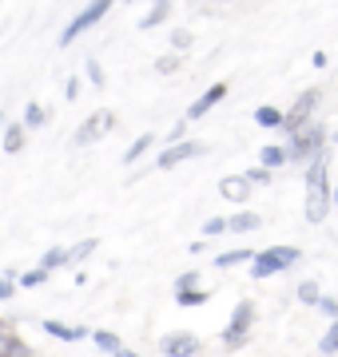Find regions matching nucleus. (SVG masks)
<instances>
[{
	"label": "nucleus",
	"mask_w": 338,
	"mask_h": 357,
	"mask_svg": "<svg viewBox=\"0 0 338 357\" xmlns=\"http://www.w3.org/2000/svg\"><path fill=\"white\" fill-rule=\"evenodd\" d=\"M295 262H299V250L295 246H271V250H263V255L251 258V274L255 278H271V274L295 266Z\"/></svg>",
	"instance_id": "f03ea898"
},
{
	"label": "nucleus",
	"mask_w": 338,
	"mask_h": 357,
	"mask_svg": "<svg viewBox=\"0 0 338 357\" xmlns=\"http://www.w3.org/2000/svg\"><path fill=\"white\" fill-rule=\"evenodd\" d=\"M163 354L175 357V354H199V342L191 333H171L168 342H163Z\"/></svg>",
	"instance_id": "9b49d317"
},
{
	"label": "nucleus",
	"mask_w": 338,
	"mask_h": 357,
	"mask_svg": "<svg viewBox=\"0 0 338 357\" xmlns=\"http://www.w3.org/2000/svg\"><path fill=\"white\" fill-rule=\"evenodd\" d=\"M247 178H251V187H267L271 183V167H255V171H247Z\"/></svg>",
	"instance_id": "bb28decb"
},
{
	"label": "nucleus",
	"mask_w": 338,
	"mask_h": 357,
	"mask_svg": "<svg viewBox=\"0 0 338 357\" xmlns=\"http://www.w3.org/2000/svg\"><path fill=\"white\" fill-rule=\"evenodd\" d=\"M318 349H323V354H338V321L326 330V337L318 342Z\"/></svg>",
	"instance_id": "b1692460"
},
{
	"label": "nucleus",
	"mask_w": 338,
	"mask_h": 357,
	"mask_svg": "<svg viewBox=\"0 0 338 357\" xmlns=\"http://www.w3.org/2000/svg\"><path fill=\"white\" fill-rule=\"evenodd\" d=\"M259 222L263 218L255 215V211H239L235 218H227V230H239V234H243V230H259Z\"/></svg>",
	"instance_id": "ddd939ff"
},
{
	"label": "nucleus",
	"mask_w": 338,
	"mask_h": 357,
	"mask_svg": "<svg viewBox=\"0 0 338 357\" xmlns=\"http://www.w3.org/2000/svg\"><path fill=\"white\" fill-rule=\"evenodd\" d=\"M175 64H179V60H175V56H163V60H159V72H175Z\"/></svg>",
	"instance_id": "72a5a7b5"
},
{
	"label": "nucleus",
	"mask_w": 338,
	"mask_h": 357,
	"mask_svg": "<svg viewBox=\"0 0 338 357\" xmlns=\"http://www.w3.org/2000/svg\"><path fill=\"white\" fill-rule=\"evenodd\" d=\"M295 147H291V159H307V155H318V147H323V128L318 123H311V128H299L295 131Z\"/></svg>",
	"instance_id": "423d86ee"
},
{
	"label": "nucleus",
	"mask_w": 338,
	"mask_h": 357,
	"mask_svg": "<svg viewBox=\"0 0 338 357\" xmlns=\"http://www.w3.org/2000/svg\"><path fill=\"white\" fill-rule=\"evenodd\" d=\"M20 147H24V128H16V123H13V128L4 131V151L16 155Z\"/></svg>",
	"instance_id": "f3484780"
},
{
	"label": "nucleus",
	"mask_w": 338,
	"mask_h": 357,
	"mask_svg": "<svg viewBox=\"0 0 338 357\" xmlns=\"http://www.w3.org/2000/svg\"><path fill=\"white\" fill-rule=\"evenodd\" d=\"M223 96H227V84H215V88H207L196 103H191V107H187V123H191V119H203V115H207L211 107L223 100Z\"/></svg>",
	"instance_id": "0eeeda50"
},
{
	"label": "nucleus",
	"mask_w": 338,
	"mask_h": 357,
	"mask_svg": "<svg viewBox=\"0 0 338 357\" xmlns=\"http://www.w3.org/2000/svg\"><path fill=\"white\" fill-rule=\"evenodd\" d=\"M307 187H311V195H307V218H311V222H323L326 211H330V191H326V159H323V155H314L311 171H307Z\"/></svg>",
	"instance_id": "f257e3e1"
},
{
	"label": "nucleus",
	"mask_w": 338,
	"mask_h": 357,
	"mask_svg": "<svg viewBox=\"0 0 338 357\" xmlns=\"http://www.w3.org/2000/svg\"><path fill=\"white\" fill-rule=\"evenodd\" d=\"M283 159H291L283 147H263V167H279Z\"/></svg>",
	"instance_id": "4be33fe9"
},
{
	"label": "nucleus",
	"mask_w": 338,
	"mask_h": 357,
	"mask_svg": "<svg viewBox=\"0 0 338 357\" xmlns=\"http://www.w3.org/2000/svg\"><path fill=\"white\" fill-rule=\"evenodd\" d=\"M219 195H223V199H231V203H247L251 178H247V175H243V178H239V175H227V178L219 183Z\"/></svg>",
	"instance_id": "9d476101"
},
{
	"label": "nucleus",
	"mask_w": 338,
	"mask_h": 357,
	"mask_svg": "<svg viewBox=\"0 0 338 357\" xmlns=\"http://www.w3.org/2000/svg\"><path fill=\"white\" fill-rule=\"evenodd\" d=\"M251 258H255V255L243 246V250H227V255H219V258H215V266H243V262H251Z\"/></svg>",
	"instance_id": "4468645a"
},
{
	"label": "nucleus",
	"mask_w": 338,
	"mask_h": 357,
	"mask_svg": "<svg viewBox=\"0 0 338 357\" xmlns=\"http://www.w3.org/2000/svg\"><path fill=\"white\" fill-rule=\"evenodd\" d=\"M0 298H13V274H8V278H0Z\"/></svg>",
	"instance_id": "f704fd0d"
},
{
	"label": "nucleus",
	"mask_w": 338,
	"mask_h": 357,
	"mask_svg": "<svg viewBox=\"0 0 338 357\" xmlns=\"http://www.w3.org/2000/svg\"><path fill=\"white\" fill-rule=\"evenodd\" d=\"M156 4H171V0H156Z\"/></svg>",
	"instance_id": "c9c22d12"
},
{
	"label": "nucleus",
	"mask_w": 338,
	"mask_h": 357,
	"mask_svg": "<svg viewBox=\"0 0 338 357\" xmlns=\"http://www.w3.org/2000/svg\"><path fill=\"white\" fill-rule=\"evenodd\" d=\"M207 302V294L196 290V286H179V306H203Z\"/></svg>",
	"instance_id": "a211bd4d"
},
{
	"label": "nucleus",
	"mask_w": 338,
	"mask_h": 357,
	"mask_svg": "<svg viewBox=\"0 0 338 357\" xmlns=\"http://www.w3.org/2000/svg\"><path fill=\"white\" fill-rule=\"evenodd\" d=\"M223 230H227V218H207V222H203V234H207V238H215Z\"/></svg>",
	"instance_id": "c756f323"
},
{
	"label": "nucleus",
	"mask_w": 338,
	"mask_h": 357,
	"mask_svg": "<svg viewBox=\"0 0 338 357\" xmlns=\"http://www.w3.org/2000/svg\"><path fill=\"white\" fill-rule=\"evenodd\" d=\"M91 250H96V238H84L80 246H72V250H68V262H80V258H88Z\"/></svg>",
	"instance_id": "5701e85b"
},
{
	"label": "nucleus",
	"mask_w": 338,
	"mask_h": 357,
	"mask_svg": "<svg viewBox=\"0 0 338 357\" xmlns=\"http://www.w3.org/2000/svg\"><path fill=\"white\" fill-rule=\"evenodd\" d=\"M314 103H318V91H307V96H299V103L291 107V115H283V123L291 131H299L302 123H307V115L314 112Z\"/></svg>",
	"instance_id": "6e6552de"
},
{
	"label": "nucleus",
	"mask_w": 338,
	"mask_h": 357,
	"mask_svg": "<svg viewBox=\"0 0 338 357\" xmlns=\"http://www.w3.org/2000/svg\"><path fill=\"white\" fill-rule=\"evenodd\" d=\"M299 298L307 302V306H318V298H323V294H318V286H314V282H302V286H299Z\"/></svg>",
	"instance_id": "393cba45"
},
{
	"label": "nucleus",
	"mask_w": 338,
	"mask_h": 357,
	"mask_svg": "<svg viewBox=\"0 0 338 357\" xmlns=\"http://www.w3.org/2000/svg\"><path fill=\"white\" fill-rule=\"evenodd\" d=\"M44 333H52V337H60V342H80L88 330H80V326H64V321H44Z\"/></svg>",
	"instance_id": "f8f14e48"
},
{
	"label": "nucleus",
	"mask_w": 338,
	"mask_h": 357,
	"mask_svg": "<svg viewBox=\"0 0 338 357\" xmlns=\"http://www.w3.org/2000/svg\"><path fill=\"white\" fill-rule=\"evenodd\" d=\"M44 119H48V112H44L40 103H28V107H24V123H28V128H40Z\"/></svg>",
	"instance_id": "aec40b11"
},
{
	"label": "nucleus",
	"mask_w": 338,
	"mask_h": 357,
	"mask_svg": "<svg viewBox=\"0 0 338 357\" xmlns=\"http://www.w3.org/2000/svg\"><path fill=\"white\" fill-rule=\"evenodd\" d=\"M255 123H259V128H283V112H274V107H259V112H255Z\"/></svg>",
	"instance_id": "dca6fc26"
},
{
	"label": "nucleus",
	"mask_w": 338,
	"mask_h": 357,
	"mask_svg": "<svg viewBox=\"0 0 338 357\" xmlns=\"http://www.w3.org/2000/svg\"><path fill=\"white\" fill-rule=\"evenodd\" d=\"M0 354H28V345L16 337H0Z\"/></svg>",
	"instance_id": "c85d7f7f"
},
{
	"label": "nucleus",
	"mask_w": 338,
	"mask_h": 357,
	"mask_svg": "<svg viewBox=\"0 0 338 357\" xmlns=\"http://www.w3.org/2000/svg\"><path fill=\"white\" fill-rule=\"evenodd\" d=\"M251 302H239L235 306V314H231V321H227V330H223V345L227 349H239V345L247 342V330H251Z\"/></svg>",
	"instance_id": "20e7f679"
},
{
	"label": "nucleus",
	"mask_w": 338,
	"mask_h": 357,
	"mask_svg": "<svg viewBox=\"0 0 338 357\" xmlns=\"http://www.w3.org/2000/svg\"><path fill=\"white\" fill-rule=\"evenodd\" d=\"M187 44H191V32H183V28H175V32H171V48H187Z\"/></svg>",
	"instance_id": "2f4dec72"
},
{
	"label": "nucleus",
	"mask_w": 338,
	"mask_h": 357,
	"mask_svg": "<svg viewBox=\"0 0 338 357\" xmlns=\"http://www.w3.org/2000/svg\"><path fill=\"white\" fill-rule=\"evenodd\" d=\"M88 76H91V84H96V88H104L108 79H104V68L96 64V60H88Z\"/></svg>",
	"instance_id": "7c9ffc66"
},
{
	"label": "nucleus",
	"mask_w": 338,
	"mask_h": 357,
	"mask_svg": "<svg viewBox=\"0 0 338 357\" xmlns=\"http://www.w3.org/2000/svg\"><path fill=\"white\" fill-rule=\"evenodd\" d=\"M91 337H96V345H100V349H108V354H119V349H124V342H119L112 330H96Z\"/></svg>",
	"instance_id": "2eb2a0df"
},
{
	"label": "nucleus",
	"mask_w": 338,
	"mask_h": 357,
	"mask_svg": "<svg viewBox=\"0 0 338 357\" xmlns=\"http://www.w3.org/2000/svg\"><path fill=\"white\" fill-rule=\"evenodd\" d=\"M199 151H203V143H179V139H175V147H168V151L159 155V167L168 171V167L183 163V159H196Z\"/></svg>",
	"instance_id": "1a4fd4ad"
},
{
	"label": "nucleus",
	"mask_w": 338,
	"mask_h": 357,
	"mask_svg": "<svg viewBox=\"0 0 338 357\" xmlns=\"http://www.w3.org/2000/svg\"><path fill=\"white\" fill-rule=\"evenodd\" d=\"M318 306H323L330 318H338V302H335V298H318Z\"/></svg>",
	"instance_id": "473e14b6"
},
{
	"label": "nucleus",
	"mask_w": 338,
	"mask_h": 357,
	"mask_svg": "<svg viewBox=\"0 0 338 357\" xmlns=\"http://www.w3.org/2000/svg\"><path fill=\"white\" fill-rule=\"evenodd\" d=\"M116 128V112H91L84 123H80V131H76V143L80 147H88V143H96V139H104L108 131Z\"/></svg>",
	"instance_id": "7ed1b4c3"
},
{
	"label": "nucleus",
	"mask_w": 338,
	"mask_h": 357,
	"mask_svg": "<svg viewBox=\"0 0 338 357\" xmlns=\"http://www.w3.org/2000/svg\"><path fill=\"white\" fill-rule=\"evenodd\" d=\"M152 143H156V135L147 131V135H140V139L131 143V147H128V155H124V159H128V163H135V159H140V155L147 151V147H152Z\"/></svg>",
	"instance_id": "6ab92c4d"
},
{
	"label": "nucleus",
	"mask_w": 338,
	"mask_h": 357,
	"mask_svg": "<svg viewBox=\"0 0 338 357\" xmlns=\"http://www.w3.org/2000/svg\"><path fill=\"white\" fill-rule=\"evenodd\" d=\"M108 8H112V0H91L88 8H84V13H80L76 20H72V24L64 28V36H60V44H64V48H68V44H72V40H76L80 32H88V28L96 24V20H100V16H104V13H108Z\"/></svg>",
	"instance_id": "39448f33"
},
{
	"label": "nucleus",
	"mask_w": 338,
	"mask_h": 357,
	"mask_svg": "<svg viewBox=\"0 0 338 357\" xmlns=\"http://www.w3.org/2000/svg\"><path fill=\"white\" fill-rule=\"evenodd\" d=\"M64 262H68V250H48V255H44V262H40V266L56 270V266H64Z\"/></svg>",
	"instance_id": "cd10ccee"
},
{
	"label": "nucleus",
	"mask_w": 338,
	"mask_h": 357,
	"mask_svg": "<svg viewBox=\"0 0 338 357\" xmlns=\"http://www.w3.org/2000/svg\"><path fill=\"white\" fill-rule=\"evenodd\" d=\"M0 123H4V115H0Z\"/></svg>",
	"instance_id": "e433bc0d"
},
{
	"label": "nucleus",
	"mask_w": 338,
	"mask_h": 357,
	"mask_svg": "<svg viewBox=\"0 0 338 357\" xmlns=\"http://www.w3.org/2000/svg\"><path fill=\"white\" fill-rule=\"evenodd\" d=\"M163 16H168V4H156V8H152V13H147V16L140 20V28H156V24H163Z\"/></svg>",
	"instance_id": "412c9836"
},
{
	"label": "nucleus",
	"mask_w": 338,
	"mask_h": 357,
	"mask_svg": "<svg viewBox=\"0 0 338 357\" xmlns=\"http://www.w3.org/2000/svg\"><path fill=\"white\" fill-rule=\"evenodd\" d=\"M48 274H52L48 266H40V270H28L24 278H20V286H40V282H48Z\"/></svg>",
	"instance_id": "a878e982"
}]
</instances>
